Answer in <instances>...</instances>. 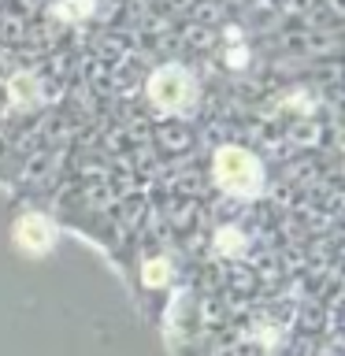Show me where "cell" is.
I'll return each instance as SVG.
<instances>
[{"instance_id": "1", "label": "cell", "mask_w": 345, "mask_h": 356, "mask_svg": "<svg viewBox=\"0 0 345 356\" xmlns=\"http://www.w3.org/2000/svg\"><path fill=\"white\" fill-rule=\"evenodd\" d=\"M211 178L223 193L230 197H260L264 193V163L260 156L241 149V145H219L216 156H211Z\"/></svg>"}, {"instance_id": "2", "label": "cell", "mask_w": 345, "mask_h": 356, "mask_svg": "<svg viewBox=\"0 0 345 356\" xmlns=\"http://www.w3.org/2000/svg\"><path fill=\"white\" fill-rule=\"evenodd\" d=\"M145 93H149V104L156 111H167V115H178L197 100V78L186 71L182 63H163L156 67L145 82Z\"/></svg>"}, {"instance_id": "3", "label": "cell", "mask_w": 345, "mask_h": 356, "mask_svg": "<svg viewBox=\"0 0 345 356\" xmlns=\"http://www.w3.org/2000/svg\"><path fill=\"white\" fill-rule=\"evenodd\" d=\"M11 238H15V249L26 256H45L56 245V227L49 216L41 211H26L15 227H11Z\"/></svg>"}, {"instance_id": "4", "label": "cell", "mask_w": 345, "mask_h": 356, "mask_svg": "<svg viewBox=\"0 0 345 356\" xmlns=\"http://www.w3.org/2000/svg\"><path fill=\"white\" fill-rule=\"evenodd\" d=\"M8 104L15 108V111H33V108H41V100H45V89H41V78L33 74V71H15V74H8Z\"/></svg>"}, {"instance_id": "5", "label": "cell", "mask_w": 345, "mask_h": 356, "mask_svg": "<svg viewBox=\"0 0 345 356\" xmlns=\"http://www.w3.org/2000/svg\"><path fill=\"white\" fill-rule=\"evenodd\" d=\"M97 11V0H56L49 8L52 19H63V22H78V19H89Z\"/></svg>"}, {"instance_id": "6", "label": "cell", "mask_w": 345, "mask_h": 356, "mask_svg": "<svg viewBox=\"0 0 345 356\" xmlns=\"http://www.w3.org/2000/svg\"><path fill=\"white\" fill-rule=\"evenodd\" d=\"M141 278H145V286H163L167 278H171V264L167 260H149L145 271H141Z\"/></svg>"}, {"instance_id": "7", "label": "cell", "mask_w": 345, "mask_h": 356, "mask_svg": "<svg viewBox=\"0 0 345 356\" xmlns=\"http://www.w3.org/2000/svg\"><path fill=\"white\" fill-rule=\"evenodd\" d=\"M289 138L294 141H300V145H312L319 138V127H316V119H300V122H294L289 127Z\"/></svg>"}, {"instance_id": "8", "label": "cell", "mask_w": 345, "mask_h": 356, "mask_svg": "<svg viewBox=\"0 0 345 356\" xmlns=\"http://www.w3.org/2000/svg\"><path fill=\"white\" fill-rule=\"evenodd\" d=\"M160 145H175V152H182V149H189V130L186 127H163Z\"/></svg>"}, {"instance_id": "9", "label": "cell", "mask_w": 345, "mask_h": 356, "mask_svg": "<svg viewBox=\"0 0 345 356\" xmlns=\"http://www.w3.org/2000/svg\"><path fill=\"white\" fill-rule=\"evenodd\" d=\"M223 63H227L230 71H241V67L249 63V49H245V41H230V52L223 56Z\"/></svg>"}, {"instance_id": "10", "label": "cell", "mask_w": 345, "mask_h": 356, "mask_svg": "<svg viewBox=\"0 0 345 356\" xmlns=\"http://www.w3.org/2000/svg\"><path fill=\"white\" fill-rule=\"evenodd\" d=\"M216 238H219V249H223V252H241V249H245L241 230H234V227H223Z\"/></svg>"}, {"instance_id": "11", "label": "cell", "mask_w": 345, "mask_h": 356, "mask_svg": "<svg viewBox=\"0 0 345 356\" xmlns=\"http://www.w3.org/2000/svg\"><path fill=\"white\" fill-rule=\"evenodd\" d=\"M0 30H4V38H8V41H15V38H22V33H26V22L15 19V15H4V22H0Z\"/></svg>"}, {"instance_id": "12", "label": "cell", "mask_w": 345, "mask_h": 356, "mask_svg": "<svg viewBox=\"0 0 345 356\" xmlns=\"http://www.w3.org/2000/svg\"><path fill=\"white\" fill-rule=\"evenodd\" d=\"M186 41L197 44V49H204V44H211V30H208V26H189Z\"/></svg>"}, {"instance_id": "13", "label": "cell", "mask_w": 345, "mask_h": 356, "mask_svg": "<svg viewBox=\"0 0 345 356\" xmlns=\"http://www.w3.org/2000/svg\"><path fill=\"white\" fill-rule=\"evenodd\" d=\"M219 11H223L219 4H204V8H193V15L204 19V22H211V19H219Z\"/></svg>"}, {"instance_id": "14", "label": "cell", "mask_w": 345, "mask_h": 356, "mask_svg": "<svg viewBox=\"0 0 345 356\" xmlns=\"http://www.w3.org/2000/svg\"><path fill=\"white\" fill-rule=\"evenodd\" d=\"M282 8H286V11H308V8H312V0H286Z\"/></svg>"}, {"instance_id": "15", "label": "cell", "mask_w": 345, "mask_h": 356, "mask_svg": "<svg viewBox=\"0 0 345 356\" xmlns=\"http://www.w3.org/2000/svg\"><path fill=\"white\" fill-rule=\"evenodd\" d=\"M330 8H334V11H342L345 4H342V0H330Z\"/></svg>"}, {"instance_id": "16", "label": "cell", "mask_w": 345, "mask_h": 356, "mask_svg": "<svg viewBox=\"0 0 345 356\" xmlns=\"http://www.w3.org/2000/svg\"><path fill=\"white\" fill-rule=\"evenodd\" d=\"M223 4H245V0H223Z\"/></svg>"}]
</instances>
